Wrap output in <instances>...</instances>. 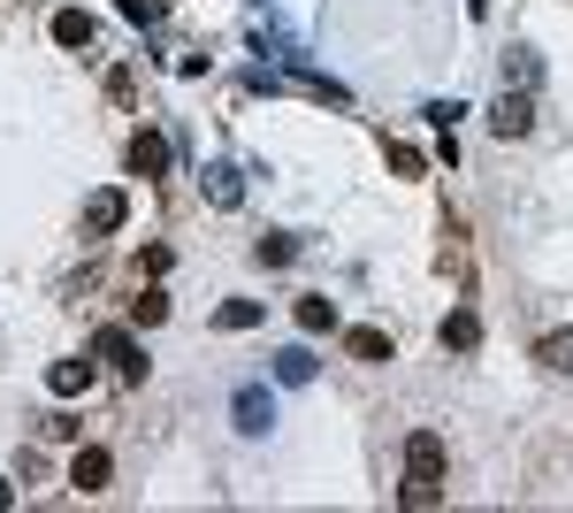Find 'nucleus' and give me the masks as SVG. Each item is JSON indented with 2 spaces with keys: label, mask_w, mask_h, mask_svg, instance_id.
Returning a JSON list of instances; mask_svg holds the SVG:
<instances>
[{
  "label": "nucleus",
  "mask_w": 573,
  "mask_h": 513,
  "mask_svg": "<svg viewBox=\"0 0 573 513\" xmlns=\"http://www.w3.org/2000/svg\"><path fill=\"white\" fill-rule=\"evenodd\" d=\"M230 422H238V437H268V429H276V399H268V383H238Z\"/></svg>",
  "instance_id": "obj_3"
},
{
  "label": "nucleus",
  "mask_w": 573,
  "mask_h": 513,
  "mask_svg": "<svg viewBox=\"0 0 573 513\" xmlns=\"http://www.w3.org/2000/svg\"><path fill=\"white\" fill-rule=\"evenodd\" d=\"M92 39H100V23H92L85 8H54V46H69V54L85 46V54H92Z\"/></svg>",
  "instance_id": "obj_10"
},
{
  "label": "nucleus",
  "mask_w": 573,
  "mask_h": 513,
  "mask_svg": "<svg viewBox=\"0 0 573 513\" xmlns=\"http://www.w3.org/2000/svg\"><path fill=\"white\" fill-rule=\"evenodd\" d=\"M92 375H100L92 360H54V368H46V391H54V399H85Z\"/></svg>",
  "instance_id": "obj_11"
},
{
  "label": "nucleus",
  "mask_w": 573,
  "mask_h": 513,
  "mask_svg": "<svg viewBox=\"0 0 573 513\" xmlns=\"http://www.w3.org/2000/svg\"><path fill=\"white\" fill-rule=\"evenodd\" d=\"M108 100L131 108V100H139V69H108Z\"/></svg>",
  "instance_id": "obj_21"
},
{
  "label": "nucleus",
  "mask_w": 573,
  "mask_h": 513,
  "mask_svg": "<svg viewBox=\"0 0 573 513\" xmlns=\"http://www.w3.org/2000/svg\"><path fill=\"white\" fill-rule=\"evenodd\" d=\"M253 8H268V0H253Z\"/></svg>",
  "instance_id": "obj_26"
},
{
  "label": "nucleus",
  "mask_w": 573,
  "mask_h": 513,
  "mask_svg": "<svg viewBox=\"0 0 573 513\" xmlns=\"http://www.w3.org/2000/svg\"><path fill=\"white\" fill-rule=\"evenodd\" d=\"M421 116H429L436 131H451V123H459V116H466V108H459V100H429V108H421Z\"/></svg>",
  "instance_id": "obj_23"
},
{
  "label": "nucleus",
  "mask_w": 573,
  "mask_h": 513,
  "mask_svg": "<svg viewBox=\"0 0 573 513\" xmlns=\"http://www.w3.org/2000/svg\"><path fill=\"white\" fill-rule=\"evenodd\" d=\"M443 468H451V445H443L436 429H414V437H406V476H414V483H443Z\"/></svg>",
  "instance_id": "obj_4"
},
{
  "label": "nucleus",
  "mask_w": 573,
  "mask_h": 513,
  "mask_svg": "<svg viewBox=\"0 0 573 513\" xmlns=\"http://www.w3.org/2000/svg\"><path fill=\"white\" fill-rule=\"evenodd\" d=\"M123 215H131V199H123L115 184H100V192L85 199V230H92V238H115V230H123Z\"/></svg>",
  "instance_id": "obj_6"
},
{
  "label": "nucleus",
  "mask_w": 573,
  "mask_h": 513,
  "mask_svg": "<svg viewBox=\"0 0 573 513\" xmlns=\"http://www.w3.org/2000/svg\"><path fill=\"white\" fill-rule=\"evenodd\" d=\"M505 77H520V85H536V54H528V46H513V54H505Z\"/></svg>",
  "instance_id": "obj_22"
},
{
  "label": "nucleus",
  "mask_w": 573,
  "mask_h": 513,
  "mask_svg": "<svg viewBox=\"0 0 573 513\" xmlns=\"http://www.w3.org/2000/svg\"><path fill=\"white\" fill-rule=\"evenodd\" d=\"M536 360H543L551 375H573V330H543V338H536Z\"/></svg>",
  "instance_id": "obj_15"
},
{
  "label": "nucleus",
  "mask_w": 573,
  "mask_h": 513,
  "mask_svg": "<svg viewBox=\"0 0 573 513\" xmlns=\"http://www.w3.org/2000/svg\"><path fill=\"white\" fill-rule=\"evenodd\" d=\"M131 323H139V330H161V323H168V292H153V284H145L139 299H131Z\"/></svg>",
  "instance_id": "obj_19"
},
{
  "label": "nucleus",
  "mask_w": 573,
  "mask_h": 513,
  "mask_svg": "<svg viewBox=\"0 0 573 513\" xmlns=\"http://www.w3.org/2000/svg\"><path fill=\"white\" fill-rule=\"evenodd\" d=\"M344 352H352V360H367V368H383L398 345H390V330H383V323H360V330H344Z\"/></svg>",
  "instance_id": "obj_9"
},
{
  "label": "nucleus",
  "mask_w": 573,
  "mask_h": 513,
  "mask_svg": "<svg viewBox=\"0 0 573 513\" xmlns=\"http://www.w3.org/2000/svg\"><path fill=\"white\" fill-rule=\"evenodd\" d=\"M8 506H15V483H8V476H0V513H8Z\"/></svg>",
  "instance_id": "obj_25"
},
{
  "label": "nucleus",
  "mask_w": 573,
  "mask_h": 513,
  "mask_svg": "<svg viewBox=\"0 0 573 513\" xmlns=\"http://www.w3.org/2000/svg\"><path fill=\"white\" fill-rule=\"evenodd\" d=\"M436 338H443V352H474V345H482V323H474V307H451Z\"/></svg>",
  "instance_id": "obj_13"
},
{
  "label": "nucleus",
  "mask_w": 573,
  "mask_h": 513,
  "mask_svg": "<svg viewBox=\"0 0 573 513\" xmlns=\"http://www.w3.org/2000/svg\"><path fill=\"white\" fill-rule=\"evenodd\" d=\"M383 162H390V176H421V170H429V154H421L414 139H390V146H383Z\"/></svg>",
  "instance_id": "obj_18"
},
{
  "label": "nucleus",
  "mask_w": 573,
  "mask_h": 513,
  "mask_svg": "<svg viewBox=\"0 0 573 513\" xmlns=\"http://www.w3.org/2000/svg\"><path fill=\"white\" fill-rule=\"evenodd\" d=\"M69 483H77L85 499H92V491H108V483H115V452H108V445H77V460H69Z\"/></svg>",
  "instance_id": "obj_5"
},
{
  "label": "nucleus",
  "mask_w": 573,
  "mask_h": 513,
  "mask_svg": "<svg viewBox=\"0 0 573 513\" xmlns=\"http://www.w3.org/2000/svg\"><path fill=\"white\" fill-rule=\"evenodd\" d=\"M207 199H214L222 215H238V207H245V170H238V162H207Z\"/></svg>",
  "instance_id": "obj_8"
},
{
  "label": "nucleus",
  "mask_w": 573,
  "mask_h": 513,
  "mask_svg": "<svg viewBox=\"0 0 573 513\" xmlns=\"http://www.w3.org/2000/svg\"><path fill=\"white\" fill-rule=\"evenodd\" d=\"M168 261H176L168 245H145V253H139V269H145V276H168Z\"/></svg>",
  "instance_id": "obj_24"
},
{
  "label": "nucleus",
  "mask_w": 573,
  "mask_h": 513,
  "mask_svg": "<svg viewBox=\"0 0 573 513\" xmlns=\"http://www.w3.org/2000/svg\"><path fill=\"white\" fill-rule=\"evenodd\" d=\"M123 162H131V176H168V139L161 131H131Z\"/></svg>",
  "instance_id": "obj_7"
},
{
  "label": "nucleus",
  "mask_w": 573,
  "mask_h": 513,
  "mask_svg": "<svg viewBox=\"0 0 573 513\" xmlns=\"http://www.w3.org/2000/svg\"><path fill=\"white\" fill-rule=\"evenodd\" d=\"M92 352H100V360H108V368H115V375H123V383H145V345L131 338V330H123V323H108V330H100V338H92Z\"/></svg>",
  "instance_id": "obj_2"
},
{
  "label": "nucleus",
  "mask_w": 573,
  "mask_h": 513,
  "mask_svg": "<svg viewBox=\"0 0 573 513\" xmlns=\"http://www.w3.org/2000/svg\"><path fill=\"white\" fill-rule=\"evenodd\" d=\"M489 131H497V139H528V131H536V92H528V85H505V92L489 100Z\"/></svg>",
  "instance_id": "obj_1"
},
{
  "label": "nucleus",
  "mask_w": 573,
  "mask_h": 513,
  "mask_svg": "<svg viewBox=\"0 0 573 513\" xmlns=\"http://www.w3.org/2000/svg\"><path fill=\"white\" fill-rule=\"evenodd\" d=\"M115 15H123V23H139V31H153V23L168 15V0H115Z\"/></svg>",
  "instance_id": "obj_20"
},
{
  "label": "nucleus",
  "mask_w": 573,
  "mask_h": 513,
  "mask_svg": "<svg viewBox=\"0 0 573 513\" xmlns=\"http://www.w3.org/2000/svg\"><path fill=\"white\" fill-rule=\"evenodd\" d=\"M290 315H298V330H306V338H329V330H337V299H321V292H306Z\"/></svg>",
  "instance_id": "obj_14"
},
{
  "label": "nucleus",
  "mask_w": 573,
  "mask_h": 513,
  "mask_svg": "<svg viewBox=\"0 0 573 513\" xmlns=\"http://www.w3.org/2000/svg\"><path fill=\"white\" fill-rule=\"evenodd\" d=\"M253 261H261V269H290V261H298V238H290V230H268V238H253Z\"/></svg>",
  "instance_id": "obj_16"
},
{
  "label": "nucleus",
  "mask_w": 573,
  "mask_h": 513,
  "mask_svg": "<svg viewBox=\"0 0 573 513\" xmlns=\"http://www.w3.org/2000/svg\"><path fill=\"white\" fill-rule=\"evenodd\" d=\"M261 315H268L261 299H222V307H214V330H253Z\"/></svg>",
  "instance_id": "obj_17"
},
{
  "label": "nucleus",
  "mask_w": 573,
  "mask_h": 513,
  "mask_svg": "<svg viewBox=\"0 0 573 513\" xmlns=\"http://www.w3.org/2000/svg\"><path fill=\"white\" fill-rule=\"evenodd\" d=\"M321 375V360H313V345H284L276 352V383H290V391H306Z\"/></svg>",
  "instance_id": "obj_12"
}]
</instances>
